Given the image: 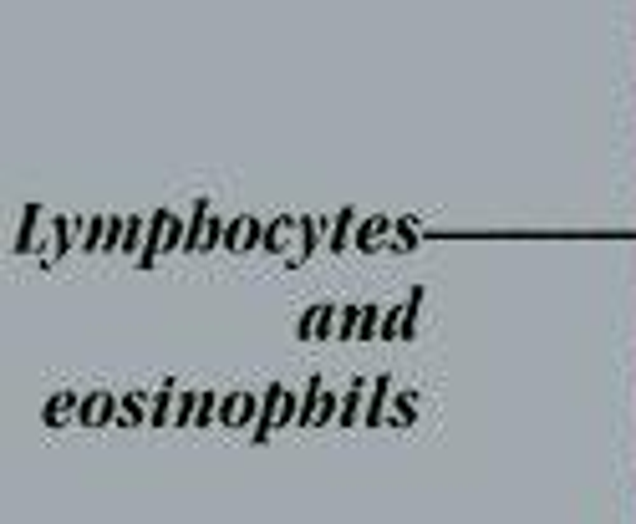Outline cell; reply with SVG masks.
I'll list each match as a JSON object with an SVG mask.
<instances>
[{
	"label": "cell",
	"instance_id": "9c48e42d",
	"mask_svg": "<svg viewBox=\"0 0 636 524\" xmlns=\"http://www.w3.org/2000/svg\"><path fill=\"white\" fill-rule=\"evenodd\" d=\"M118 418H123V423H138V418H143V402H138V397L118 402Z\"/></svg>",
	"mask_w": 636,
	"mask_h": 524
},
{
	"label": "cell",
	"instance_id": "52a82bcc",
	"mask_svg": "<svg viewBox=\"0 0 636 524\" xmlns=\"http://www.w3.org/2000/svg\"><path fill=\"white\" fill-rule=\"evenodd\" d=\"M352 219H357L352 209H341V214H336V229H331V255H341V245H346V229H352Z\"/></svg>",
	"mask_w": 636,
	"mask_h": 524
},
{
	"label": "cell",
	"instance_id": "8992f818",
	"mask_svg": "<svg viewBox=\"0 0 636 524\" xmlns=\"http://www.w3.org/2000/svg\"><path fill=\"white\" fill-rule=\"evenodd\" d=\"M331 316H336V306H331V301H321V306L301 321V336H306V341H311V336H321V331L331 326Z\"/></svg>",
	"mask_w": 636,
	"mask_h": 524
},
{
	"label": "cell",
	"instance_id": "7c38bea8",
	"mask_svg": "<svg viewBox=\"0 0 636 524\" xmlns=\"http://www.w3.org/2000/svg\"><path fill=\"white\" fill-rule=\"evenodd\" d=\"M372 326H377V311H372V306H367V311H362V341H367V336H372Z\"/></svg>",
	"mask_w": 636,
	"mask_h": 524
},
{
	"label": "cell",
	"instance_id": "3957f363",
	"mask_svg": "<svg viewBox=\"0 0 636 524\" xmlns=\"http://www.w3.org/2000/svg\"><path fill=\"white\" fill-rule=\"evenodd\" d=\"M250 413H255V397H250V392H235V397L224 402V423H229V428H240Z\"/></svg>",
	"mask_w": 636,
	"mask_h": 524
},
{
	"label": "cell",
	"instance_id": "7a4b0ae2",
	"mask_svg": "<svg viewBox=\"0 0 636 524\" xmlns=\"http://www.w3.org/2000/svg\"><path fill=\"white\" fill-rule=\"evenodd\" d=\"M280 423H291V392L285 387H270V407H265V423H260V438Z\"/></svg>",
	"mask_w": 636,
	"mask_h": 524
},
{
	"label": "cell",
	"instance_id": "6da1fadb",
	"mask_svg": "<svg viewBox=\"0 0 636 524\" xmlns=\"http://www.w3.org/2000/svg\"><path fill=\"white\" fill-rule=\"evenodd\" d=\"M87 428L92 423H107V418H118V397H112V392H92L87 402H82V413H77Z\"/></svg>",
	"mask_w": 636,
	"mask_h": 524
},
{
	"label": "cell",
	"instance_id": "8fae6325",
	"mask_svg": "<svg viewBox=\"0 0 636 524\" xmlns=\"http://www.w3.org/2000/svg\"><path fill=\"white\" fill-rule=\"evenodd\" d=\"M209 413H214V397H199L194 402V423H209Z\"/></svg>",
	"mask_w": 636,
	"mask_h": 524
},
{
	"label": "cell",
	"instance_id": "30bf717a",
	"mask_svg": "<svg viewBox=\"0 0 636 524\" xmlns=\"http://www.w3.org/2000/svg\"><path fill=\"white\" fill-rule=\"evenodd\" d=\"M138 240H143V219H128V235H123V250L133 255V250H138Z\"/></svg>",
	"mask_w": 636,
	"mask_h": 524
},
{
	"label": "cell",
	"instance_id": "ba28073f",
	"mask_svg": "<svg viewBox=\"0 0 636 524\" xmlns=\"http://www.w3.org/2000/svg\"><path fill=\"white\" fill-rule=\"evenodd\" d=\"M382 235H387V219H367V224H362V250H377Z\"/></svg>",
	"mask_w": 636,
	"mask_h": 524
},
{
	"label": "cell",
	"instance_id": "277c9868",
	"mask_svg": "<svg viewBox=\"0 0 636 524\" xmlns=\"http://www.w3.org/2000/svg\"><path fill=\"white\" fill-rule=\"evenodd\" d=\"M255 240H260V224H255V219H235V229L224 235L229 250H245V245H255Z\"/></svg>",
	"mask_w": 636,
	"mask_h": 524
},
{
	"label": "cell",
	"instance_id": "5b68a950",
	"mask_svg": "<svg viewBox=\"0 0 636 524\" xmlns=\"http://www.w3.org/2000/svg\"><path fill=\"white\" fill-rule=\"evenodd\" d=\"M72 413H82L77 392H62V397H51V402H46V423H62V418H72Z\"/></svg>",
	"mask_w": 636,
	"mask_h": 524
}]
</instances>
